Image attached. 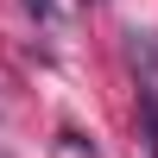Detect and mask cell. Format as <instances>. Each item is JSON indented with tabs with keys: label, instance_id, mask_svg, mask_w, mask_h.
<instances>
[{
	"label": "cell",
	"instance_id": "obj_1",
	"mask_svg": "<svg viewBox=\"0 0 158 158\" xmlns=\"http://www.w3.org/2000/svg\"><path fill=\"white\" fill-rule=\"evenodd\" d=\"M127 57H133V89H139V127L158 158V32H127Z\"/></svg>",
	"mask_w": 158,
	"mask_h": 158
},
{
	"label": "cell",
	"instance_id": "obj_2",
	"mask_svg": "<svg viewBox=\"0 0 158 158\" xmlns=\"http://www.w3.org/2000/svg\"><path fill=\"white\" fill-rule=\"evenodd\" d=\"M57 139H63V152H70V158H95V146H82V133H70V127H63Z\"/></svg>",
	"mask_w": 158,
	"mask_h": 158
},
{
	"label": "cell",
	"instance_id": "obj_3",
	"mask_svg": "<svg viewBox=\"0 0 158 158\" xmlns=\"http://www.w3.org/2000/svg\"><path fill=\"white\" fill-rule=\"evenodd\" d=\"M82 6H95V0H82Z\"/></svg>",
	"mask_w": 158,
	"mask_h": 158
}]
</instances>
